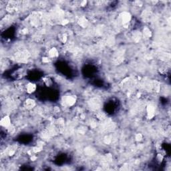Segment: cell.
I'll return each instance as SVG.
<instances>
[{
	"label": "cell",
	"mask_w": 171,
	"mask_h": 171,
	"mask_svg": "<svg viewBox=\"0 0 171 171\" xmlns=\"http://www.w3.org/2000/svg\"><path fill=\"white\" fill-rule=\"evenodd\" d=\"M17 6L18 4L16 2H14V1L8 2V4L5 5V11H7L8 13L12 14L14 13V11H16Z\"/></svg>",
	"instance_id": "obj_1"
},
{
	"label": "cell",
	"mask_w": 171,
	"mask_h": 171,
	"mask_svg": "<svg viewBox=\"0 0 171 171\" xmlns=\"http://www.w3.org/2000/svg\"><path fill=\"white\" fill-rule=\"evenodd\" d=\"M146 110V115H147V118L150 119V120H151V119H152L155 117L156 108L155 106L153 104H150L147 105Z\"/></svg>",
	"instance_id": "obj_2"
},
{
	"label": "cell",
	"mask_w": 171,
	"mask_h": 171,
	"mask_svg": "<svg viewBox=\"0 0 171 171\" xmlns=\"http://www.w3.org/2000/svg\"><path fill=\"white\" fill-rule=\"evenodd\" d=\"M1 126L4 128H8L11 124V119L9 115H5L0 120Z\"/></svg>",
	"instance_id": "obj_3"
},
{
	"label": "cell",
	"mask_w": 171,
	"mask_h": 171,
	"mask_svg": "<svg viewBox=\"0 0 171 171\" xmlns=\"http://www.w3.org/2000/svg\"><path fill=\"white\" fill-rule=\"evenodd\" d=\"M36 102L35 100L32 98H27L25 100V101L23 102V106L24 108L27 110H32L36 107Z\"/></svg>",
	"instance_id": "obj_4"
},
{
	"label": "cell",
	"mask_w": 171,
	"mask_h": 171,
	"mask_svg": "<svg viewBox=\"0 0 171 171\" xmlns=\"http://www.w3.org/2000/svg\"><path fill=\"white\" fill-rule=\"evenodd\" d=\"M76 98L73 96H65L63 98V102L66 106H72L76 103Z\"/></svg>",
	"instance_id": "obj_5"
},
{
	"label": "cell",
	"mask_w": 171,
	"mask_h": 171,
	"mask_svg": "<svg viewBox=\"0 0 171 171\" xmlns=\"http://www.w3.org/2000/svg\"><path fill=\"white\" fill-rule=\"evenodd\" d=\"M131 19H132V16H131V14L129 13V12L124 11L123 13H122L121 20L124 26L128 25L130 22Z\"/></svg>",
	"instance_id": "obj_6"
},
{
	"label": "cell",
	"mask_w": 171,
	"mask_h": 171,
	"mask_svg": "<svg viewBox=\"0 0 171 171\" xmlns=\"http://www.w3.org/2000/svg\"><path fill=\"white\" fill-rule=\"evenodd\" d=\"M37 89V86L33 82H28L25 86V90L28 94H32L34 93Z\"/></svg>",
	"instance_id": "obj_7"
},
{
	"label": "cell",
	"mask_w": 171,
	"mask_h": 171,
	"mask_svg": "<svg viewBox=\"0 0 171 171\" xmlns=\"http://www.w3.org/2000/svg\"><path fill=\"white\" fill-rule=\"evenodd\" d=\"M59 56V51L58 50V49L55 47H52L49 49L48 51V56L50 58V59L56 58Z\"/></svg>",
	"instance_id": "obj_8"
},
{
	"label": "cell",
	"mask_w": 171,
	"mask_h": 171,
	"mask_svg": "<svg viewBox=\"0 0 171 171\" xmlns=\"http://www.w3.org/2000/svg\"><path fill=\"white\" fill-rule=\"evenodd\" d=\"M143 33H144V36H145L146 37H147V38L151 37V35H152L151 31V30L148 28V27H145V28L144 29V31H143Z\"/></svg>",
	"instance_id": "obj_9"
},
{
	"label": "cell",
	"mask_w": 171,
	"mask_h": 171,
	"mask_svg": "<svg viewBox=\"0 0 171 171\" xmlns=\"http://www.w3.org/2000/svg\"><path fill=\"white\" fill-rule=\"evenodd\" d=\"M78 23H79V25H80V26L83 27H85L86 26H87L88 21L86 20V19H84V18H81V19L80 20V21H78Z\"/></svg>",
	"instance_id": "obj_10"
},
{
	"label": "cell",
	"mask_w": 171,
	"mask_h": 171,
	"mask_svg": "<svg viewBox=\"0 0 171 171\" xmlns=\"http://www.w3.org/2000/svg\"><path fill=\"white\" fill-rule=\"evenodd\" d=\"M142 139H143V136H142V134L137 133L135 135V140H136V141L140 142L141 140H142Z\"/></svg>",
	"instance_id": "obj_11"
},
{
	"label": "cell",
	"mask_w": 171,
	"mask_h": 171,
	"mask_svg": "<svg viewBox=\"0 0 171 171\" xmlns=\"http://www.w3.org/2000/svg\"><path fill=\"white\" fill-rule=\"evenodd\" d=\"M86 4H87L86 1H83V2H80V5H81V6H82V7H84L85 5H86Z\"/></svg>",
	"instance_id": "obj_12"
}]
</instances>
